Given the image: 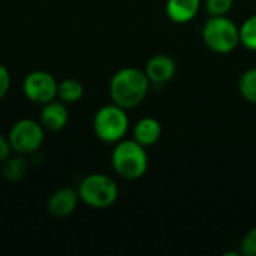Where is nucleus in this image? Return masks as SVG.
Listing matches in <instances>:
<instances>
[{
    "instance_id": "f257e3e1",
    "label": "nucleus",
    "mask_w": 256,
    "mask_h": 256,
    "mask_svg": "<svg viewBox=\"0 0 256 256\" xmlns=\"http://www.w3.org/2000/svg\"><path fill=\"white\" fill-rule=\"evenodd\" d=\"M150 81L144 70L126 66L118 69L110 81V98L124 110L138 106L147 96Z\"/></svg>"
},
{
    "instance_id": "f03ea898",
    "label": "nucleus",
    "mask_w": 256,
    "mask_h": 256,
    "mask_svg": "<svg viewBox=\"0 0 256 256\" xmlns=\"http://www.w3.org/2000/svg\"><path fill=\"white\" fill-rule=\"evenodd\" d=\"M111 166L117 176L124 180H138L148 170L147 148L132 140H122L114 144L111 153Z\"/></svg>"
},
{
    "instance_id": "7ed1b4c3",
    "label": "nucleus",
    "mask_w": 256,
    "mask_h": 256,
    "mask_svg": "<svg viewBox=\"0 0 256 256\" xmlns=\"http://www.w3.org/2000/svg\"><path fill=\"white\" fill-rule=\"evenodd\" d=\"M80 201L90 208L104 210L116 204L118 198V186L114 178L102 172L86 176L78 188Z\"/></svg>"
},
{
    "instance_id": "20e7f679",
    "label": "nucleus",
    "mask_w": 256,
    "mask_h": 256,
    "mask_svg": "<svg viewBox=\"0 0 256 256\" xmlns=\"http://www.w3.org/2000/svg\"><path fill=\"white\" fill-rule=\"evenodd\" d=\"M202 42L216 54H230L240 44V27L226 15L210 16L202 27Z\"/></svg>"
},
{
    "instance_id": "39448f33",
    "label": "nucleus",
    "mask_w": 256,
    "mask_h": 256,
    "mask_svg": "<svg viewBox=\"0 0 256 256\" xmlns=\"http://www.w3.org/2000/svg\"><path fill=\"white\" fill-rule=\"evenodd\" d=\"M128 110L111 102L100 106L93 117V132L96 138L105 144L122 141L129 130Z\"/></svg>"
},
{
    "instance_id": "423d86ee",
    "label": "nucleus",
    "mask_w": 256,
    "mask_h": 256,
    "mask_svg": "<svg viewBox=\"0 0 256 256\" xmlns=\"http://www.w3.org/2000/svg\"><path fill=\"white\" fill-rule=\"evenodd\" d=\"M8 140L15 154L28 156L42 147L45 141V129L38 120L20 118L10 126Z\"/></svg>"
},
{
    "instance_id": "0eeeda50",
    "label": "nucleus",
    "mask_w": 256,
    "mask_h": 256,
    "mask_svg": "<svg viewBox=\"0 0 256 256\" xmlns=\"http://www.w3.org/2000/svg\"><path fill=\"white\" fill-rule=\"evenodd\" d=\"M57 87L58 81L56 80V76L42 69L28 72L22 81L24 96L27 98V100L38 105H45L57 99Z\"/></svg>"
},
{
    "instance_id": "6e6552de",
    "label": "nucleus",
    "mask_w": 256,
    "mask_h": 256,
    "mask_svg": "<svg viewBox=\"0 0 256 256\" xmlns=\"http://www.w3.org/2000/svg\"><path fill=\"white\" fill-rule=\"evenodd\" d=\"M144 72L152 86L162 87L176 76L177 64L171 56L159 52V54H154L153 57H150V60L146 64Z\"/></svg>"
},
{
    "instance_id": "1a4fd4ad",
    "label": "nucleus",
    "mask_w": 256,
    "mask_h": 256,
    "mask_svg": "<svg viewBox=\"0 0 256 256\" xmlns=\"http://www.w3.org/2000/svg\"><path fill=\"white\" fill-rule=\"evenodd\" d=\"M78 202H80V195L76 189L58 188L50 195L46 201V210L52 218L64 219L69 218L76 210Z\"/></svg>"
},
{
    "instance_id": "9d476101",
    "label": "nucleus",
    "mask_w": 256,
    "mask_h": 256,
    "mask_svg": "<svg viewBox=\"0 0 256 256\" xmlns=\"http://www.w3.org/2000/svg\"><path fill=\"white\" fill-rule=\"evenodd\" d=\"M39 122L48 132H60L66 128L69 122V111L68 105L58 99H54L45 105H42Z\"/></svg>"
},
{
    "instance_id": "9b49d317",
    "label": "nucleus",
    "mask_w": 256,
    "mask_h": 256,
    "mask_svg": "<svg viewBox=\"0 0 256 256\" xmlns=\"http://www.w3.org/2000/svg\"><path fill=\"white\" fill-rule=\"evenodd\" d=\"M200 8L201 0H166L165 12L171 21L177 24H186L196 16Z\"/></svg>"
},
{
    "instance_id": "f8f14e48",
    "label": "nucleus",
    "mask_w": 256,
    "mask_h": 256,
    "mask_svg": "<svg viewBox=\"0 0 256 256\" xmlns=\"http://www.w3.org/2000/svg\"><path fill=\"white\" fill-rule=\"evenodd\" d=\"M162 136V124L153 117H142L134 126V140L141 146L152 147Z\"/></svg>"
},
{
    "instance_id": "ddd939ff",
    "label": "nucleus",
    "mask_w": 256,
    "mask_h": 256,
    "mask_svg": "<svg viewBox=\"0 0 256 256\" xmlns=\"http://www.w3.org/2000/svg\"><path fill=\"white\" fill-rule=\"evenodd\" d=\"M84 96V86L81 81L75 78H64L58 81L57 87V99L66 105L78 104Z\"/></svg>"
},
{
    "instance_id": "4468645a",
    "label": "nucleus",
    "mask_w": 256,
    "mask_h": 256,
    "mask_svg": "<svg viewBox=\"0 0 256 256\" xmlns=\"http://www.w3.org/2000/svg\"><path fill=\"white\" fill-rule=\"evenodd\" d=\"M27 171H28V165L22 154L9 156L2 164V177L9 183L20 182L21 178L26 177Z\"/></svg>"
},
{
    "instance_id": "2eb2a0df",
    "label": "nucleus",
    "mask_w": 256,
    "mask_h": 256,
    "mask_svg": "<svg viewBox=\"0 0 256 256\" xmlns=\"http://www.w3.org/2000/svg\"><path fill=\"white\" fill-rule=\"evenodd\" d=\"M240 94L250 104L256 105V68L244 70L238 80Z\"/></svg>"
},
{
    "instance_id": "dca6fc26",
    "label": "nucleus",
    "mask_w": 256,
    "mask_h": 256,
    "mask_svg": "<svg viewBox=\"0 0 256 256\" xmlns=\"http://www.w3.org/2000/svg\"><path fill=\"white\" fill-rule=\"evenodd\" d=\"M240 44L250 51H256V14L246 18L240 26Z\"/></svg>"
},
{
    "instance_id": "f3484780",
    "label": "nucleus",
    "mask_w": 256,
    "mask_h": 256,
    "mask_svg": "<svg viewBox=\"0 0 256 256\" xmlns=\"http://www.w3.org/2000/svg\"><path fill=\"white\" fill-rule=\"evenodd\" d=\"M234 6V0H206V10L210 16L226 15Z\"/></svg>"
},
{
    "instance_id": "a211bd4d",
    "label": "nucleus",
    "mask_w": 256,
    "mask_h": 256,
    "mask_svg": "<svg viewBox=\"0 0 256 256\" xmlns=\"http://www.w3.org/2000/svg\"><path fill=\"white\" fill-rule=\"evenodd\" d=\"M240 255L256 256V226L250 228L242 238Z\"/></svg>"
},
{
    "instance_id": "6ab92c4d",
    "label": "nucleus",
    "mask_w": 256,
    "mask_h": 256,
    "mask_svg": "<svg viewBox=\"0 0 256 256\" xmlns=\"http://www.w3.org/2000/svg\"><path fill=\"white\" fill-rule=\"evenodd\" d=\"M10 88V72L9 69L0 63V100L8 94Z\"/></svg>"
},
{
    "instance_id": "aec40b11",
    "label": "nucleus",
    "mask_w": 256,
    "mask_h": 256,
    "mask_svg": "<svg viewBox=\"0 0 256 256\" xmlns=\"http://www.w3.org/2000/svg\"><path fill=\"white\" fill-rule=\"evenodd\" d=\"M12 153V147L9 144V140H8V135H2L0 134V165L10 156Z\"/></svg>"
}]
</instances>
